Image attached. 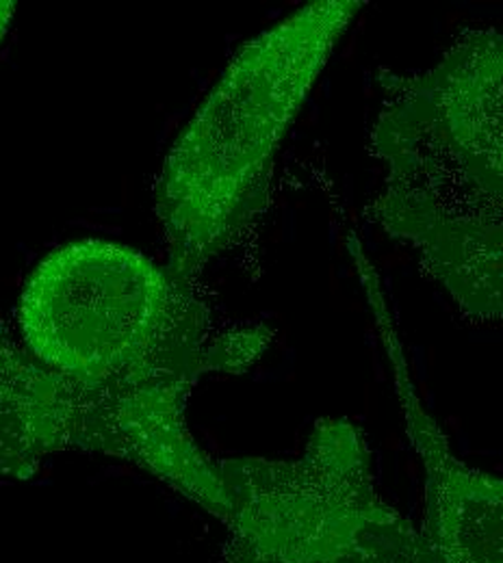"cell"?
<instances>
[{
	"label": "cell",
	"mask_w": 503,
	"mask_h": 563,
	"mask_svg": "<svg viewBox=\"0 0 503 563\" xmlns=\"http://www.w3.org/2000/svg\"><path fill=\"white\" fill-rule=\"evenodd\" d=\"M375 219L475 319H503V35H460L430 70L384 76Z\"/></svg>",
	"instance_id": "1"
},
{
	"label": "cell",
	"mask_w": 503,
	"mask_h": 563,
	"mask_svg": "<svg viewBox=\"0 0 503 563\" xmlns=\"http://www.w3.org/2000/svg\"><path fill=\"white\" fill-rule=\"evenodd\" d=\"M20 330L44 366L113 395L189 397L203 373H243L272 343L263 325L211 339L192 282L109 241L44 258L22 290Z\"/></svg>",
	"instance_id": "2"
},
{
	"label": "cell",
	"mask_w": 503,
	"mask_h": 563,
	"mask_svg": "<svg viewBox=\"0 0 503 563\" xmlns=\"http://www.w3.org/2000/svg\"><path fill=\"white\" fill-rule=\"evenodd\" d=\"M360 9V0L310 2L228 64L158 178L174 276L192 282L263 207L281 143Z\"/></svg>",
	"instance_id": "3"
},
{
	"label": "cell",
	"mask_w": 503,
	"mask_h": 563,
	"mask_svg": "<svg viewBox=\"0 0 503 563\" xmlns=\"http://www.w3.org/2000/svg\"><path fill=\"white\" fill-rule=\"evenodd\" d=\"M226 563H447L428 533L375 488L364 433L317 422L297 460L217 462Z\"/></svg>",
	"instance_id": "4"
},
{
	"label": "cell",
	"mask_w": 503,
	"mask_h": 563,
	"mask_svg": "<svg viewBox=\"0 0 503 563\" xmlns=\"http://www.w3.org/2000/svg\"><path fill=\"white\" fill-rule=\"evenodd\" d=\"M96 390L51 371L0 330V477L26 479L59 451L98 453Z\"/></svg>",
	"instance_id": "5"
},
{
	"label": "cell",
	"mask_w": 503,
	"mask_h": 563,
	"mask_svg": "<svg viewBox=\"0 0 503 563\" xmlns=\"http://www.w3.org/2000/svg\"><path fill=\"white\" fill-rule=\"evenodd\" d=\"M408 435L426 473V527L447 563H503V477L458 460L395 357Z\"/></svg>",
	"instance_id": "6"
},
{
	"label": "cell",
	"mask_w": 503,
	"mask_h": 563,
	"mask_svg": "<svg viewBox=\"0 0 503 563\" xmlns=\"http://www.w3.org/2000/svg\"><path fill=\"white\" fill-rule=\"evenodd\" d=\"M13 13H15V2L0 0V42H2L4 33L9 31V22H11Z\"/></svg>",
	"instance_id": "7"
}]
</instances>
